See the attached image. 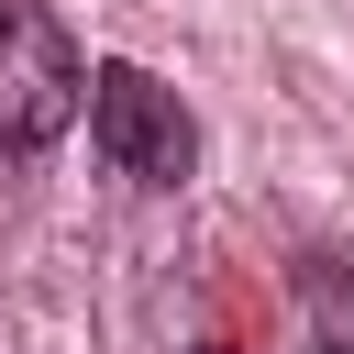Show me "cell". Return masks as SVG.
Returning <instances> with one entry per match:
<instances>
[{"label": "cell", "instance_id": "6da1fadb", "mask_svg": "<svg viewBox=\"0 0 354 354\" xmlns=\"http://www.w3.org/2000/svg\"><path fill=\"white\" fill-rule=\"evenodd\" d=\"M77 100H88V66H77L66 22L44 0H0V155L33 166L77 122Z\"/></svg>", "mask_w": 354, "mask_h": 354}, {"label": "cell", "instance_id": "7a4b0ae2", "mask_svg": "<svg viewBox=\"0 0 354 354\" xmlns=\"http://www.w3.org/2000/svg\"><path fill=\"white\" fill-rule=\"evenodd\" d=\"M88 133H100V155L133 177V188H188L199 177V122H188V100L166 88V77H144V66H88Z\"/></svg>", "mask_w": 354, "mask_h": 354}, {"label": "cell", "instance_id": "3957f363", "mask_svg": "<svg viewBox=\"0 0 354 354\" xmlns=\"http://www.w3.org/2000/svg\"><path fill=\"white\" fill-rule=\"evenodd\" d=\"M299 310H310V354H354V266L343 254L299 266Z\"/></svg>", "mask_w": 354, "mask_h": 354}, {"label": "cell", "instance_id": "277c9868", "mask_svg": "<svg viewBox=\"0 0 354 354\" xmlns=\"http://www.w3.org/2000/svg\"><path fill=\"white\" fill-rule=\"evenodd\" d=\"M210 354H221V343H210Z\"/></svg>", "mask_w": 354, "mask_h": 354}]
</instances>
